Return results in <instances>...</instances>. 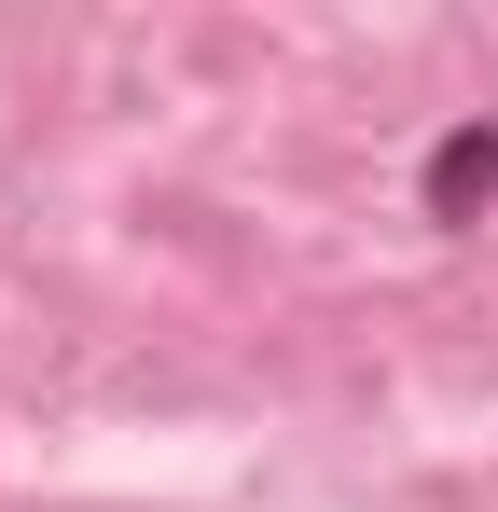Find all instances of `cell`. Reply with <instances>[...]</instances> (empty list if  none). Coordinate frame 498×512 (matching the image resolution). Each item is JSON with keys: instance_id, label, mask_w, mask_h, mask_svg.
<instances>
[{"instance_id": "1", "label": "cell", "mask_w": 498, "mask_h": 512, "mask_svg": "<svg viewBox=\"0 0 498 512\" xmlns=\"http://www.w3.org/2000/svg\"><path fill=\"white\" fill-rule=\"evenodd\" d=\"M485 208H498V111H457L429 139V167H415V222L429 236H471Z\"/></svg>"}]
</instances>
